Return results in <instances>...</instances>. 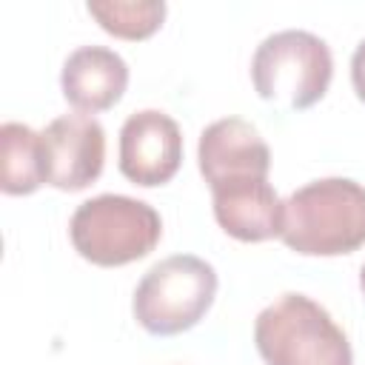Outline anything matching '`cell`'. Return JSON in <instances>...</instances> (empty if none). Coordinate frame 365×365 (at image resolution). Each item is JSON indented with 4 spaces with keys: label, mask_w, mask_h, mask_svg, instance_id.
<instances>
[{
    "label": "cell",
    "mask_w": 365,
    "mask_h": 365,
    "mask_svg": "<svg viewBox=\"0 0 365 365\" xmlns=\"http://www.w3.org/2000/svg\"><path fill=\"white\" fill-rule=\"evenodd\" d=\"M214 220L240 242H265L282 231V200L268 177H237L211 185Z\"/></svg>",
    "instance_id": "8"
},
{
    "label": "cell",
    "mask_w": 365,
    "mask_h": 365,
    "mask_svg": "<svg viewBox=\"0 0 365 365\" xmlns=\"http://www.w3.org/2000/svg\"><path fill=\"white\" fill-rule=\"evenodd\" d=\"M74 251L103 268L128 265L151 254L163 237V220L154 205L125 197L100 194L77 205L68 222Z\"/></svg>",
    "instance_id": "3"
},
{
    "label": "cell",
    "mask_w": 365,
    "mask_h": 365,
    "mask_svg": "<svg viewBox=\"0 0 365 365\" xmlns=\"http://www.w3.org/2000/svg\"><path fill=\"white\" fill-rule=\"evenodd\" d=\"M334 77V57L322 37L285 29L268 34L251 57V80L262 100L291 111L319 103Z\"/></svg>",
    "instance_id": "5"
},
{
    "label": "cell",
    "mask_w": 365,
    "mask_h": 365,
    "mask_svg": "<svg viewBox=\"0 0 365 365\" xmlns=\"http://www.w3.org/2000/svg\"><path fill=\"white\" fill-rule=\"evenodd\" d=\"M359 288H362V297H365V265H362V271H359Z\"/></svg>",
    "instance_id": "14"
},
{
    "label": "cell",
    "mask_w": 365,
    "mask_h": 365,
    "mask_svg": "<svg viewBox=\"0 0 365 365\" xmlns=\"http://www.w3.org/2000/svg\"><path fill=\"white\" fill-rule=\"evenodd\" d=\"M217 271L194 254H174L151 265L134 288V319L154 336L194 328L217 297Z\"/></svg>",
    "instance_id": "4"
},
{
    "label": "cell",
    "mask_w": 365,
    "mask_h": 365,
    "mask_svg": "<svg viewBox=\"0 0 365 365\" xmlns=\"http://www.w3.org/2000/svg\"><path fill=\"white\" fill-rule=\"evenodd\" d=\"M351 83H354L356 97L365 103V40L354 48V57H351Z\"/></svg>",
    "instance_id": "13"
},
{
    "label": "cell",
    "mask_w": 365,
    "mask_h": 365,
    "mask_svg": "<svg viewBox=\"0 0 365 365\" xmlns=\"http://www.w3.org/2000/svg\"><path fill=\"white\" fill-rule=\"evenodd\" d=\"M128 66L125 60L106 46H80L74 48L60 74L63 97L80 111H106L125 94Z\"/></svg>",
    "instance_id": "10"
},
{
    "label": "cell",
    "mask_w": 365,
    "mask_h": 365,
    "mask_svg": "<svg viewBox=\"0 0 365 365\" xmlns=\"http://www.w3.org/2000/svg\"><path fill=\"white\" fill-rule=\"evenodd\" d=\"M197 163L211 188L237 177H268L271 148L251 123L240 117H222L200 134Z\"/></svg>",
    "instance_id": "9"
},
{
    "label": "cell",
    "mask_w": 365,
    "mask_h": 365,
    "mask_svg": "<svg viewBox=\"0 0 365 365\" xmlns=\"http://www.w3.org/2000/svg\"><path fill=\"white\" fill-rule=\"evenodd\" d=\"M279 240L302 257H339L365 245V185L325 177L282 202Z\"/></svg>",
    "instance_id": "1"
},
{
    "label": "cell",
    "mask_w": 365,
    "mask_h": 365,
    "mask_svg": "<svg viewBox=\"0 0 365 365\" xmlns=\"http://www.w3.org/2000/svg\"><path fill=\"white\" fill-rule=\"evenodd\" d=\"M254 345L265 365H354L334 317L305 294H282L254 319Z\"/></svg>",
    "instance_id": "2"
},
{
    "label": "cell",
    "mask_w": 365,
    "mask_h": 365,
    "mask_svg": "<svg viewBox=\"0 0 365 365\" xmlns=\"http://www.w3.org/2000/svg\"><path fill=\"white\" fill-rule=\"evenodd\" d=\"M88 14L120 40H145L165 20L163 0H88Z\"/></svg>",
    "instance_id": "12"
},
{
    "label": "cell",
    "mask_w": 365,
    "mask_h": 365,
    "mask_svg": "<svg viewBox=\"0 0 365 365\" xmlns=\"http://www.w3.org/2000/svg\"><path fill=\"white\" fill-rule=\"evenodd\" d=\"M0 188L3 194L20 197L34 194L43 180V154L40 134L26 123H3L0 125Z\"/></svg>",
    "instance_id": "11"
},
{
    "label": "cell",
    "mask_w": 365,
    "mask_h": 365,
    "mask_svg": "<svg viewBox=\"0 0 365 365\" xmlns=\"http://www.w3.org/2000/svg\"><path fill=\"white\" fill-rule=\"evenodd\" d=\"M182 163L180 125L157 108L134 111L120 128V171L143 188L168 182Z\"/></svg>",
    "instance_id": "7"
},
{
    "label": "cell",
    "mask_w": 365,
    "mask_h": 365,
    "mask_svg": "<svg viewBox=\"0 0 365 365\" xmlns=\"http://www.w3.org/2000/svg\"><path fill=\"white\" fill-rule=\"evenodd\" d=\"M43 180L60 191H83L106 163V131L91 114H63L40 131Z\"/></svg>",
    "instance_id": "6"
}]
</instances>
